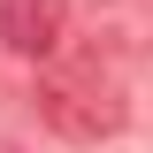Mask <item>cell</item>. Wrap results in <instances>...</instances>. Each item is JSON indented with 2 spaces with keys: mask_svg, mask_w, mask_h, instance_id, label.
Here are the masks:
<instances>
[{
  "mask_svg": "<svg viewBox=\"0 0 153 153\" xmlns=\"http://www.w3.org/2000/svg\"><path fill=\"white\" fill-rule=\"evenodd\" d=\"M123 92H115V76L100 69H54L38 76V123L54 138H69V146H100V138L123 130Z\"/></svg>",
  "mask_w": 153,
  "mask_h": 153,
  "instance_id": "cell-1",
  "label": "cell"
},
{
  "mask_svg": "<svg viewBox=\"0 0 153 153\" xmlns=\"http://www.w3.org/2000/svg\"><path fill=\"white\" fill-rule=\"evenodd\" d=\"M69 38V0H0V46L23 61H46Z\"/></svg>",
  "mask_w": 153,
  "mask_h": 153,
  "instance_id": "cell-2",
  "label": "cell"
}]
</instances>
